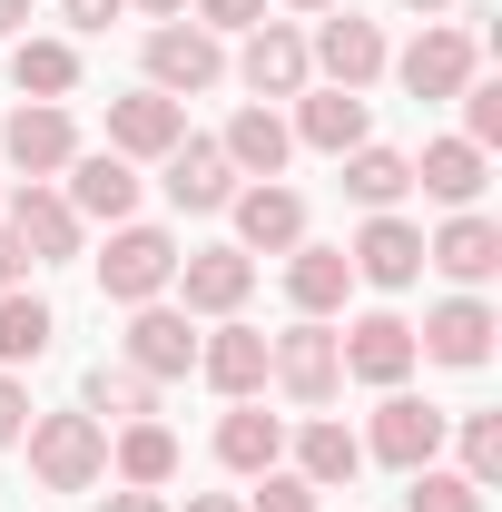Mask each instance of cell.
I'll list each match as a JSON object with an SVG mask.
<instances>
[{
	"instance_id": "obj_13",
	"label": "cell",
	"mask_w": 502,
	"mask_h": 512,
	"mask_svg": "<svg viewBox=\"0 0 502 512\" xmlns=\"http://www.w3.org/2000/svg\"><path fill=\"white\" fill-rule=\"evenodd\" d=\"M256 296V256L247 247H188L178 256V306L188 316H237Z\"/></svg>"
},
{
	"instance_id": "obj_45",
	"label": "cell",
	"mask_w": 502,
	"mask_h": 512,
	"mask_svg": "<svg viewBox=\"0 0 502 512\" xmlns=\"http://www.w3.org/2000/svg\"><path fill=\"white\" fill-rule=\"evenodd\" d=\"M404 10H453V0H404Z\"/></svg>"
},
{
	"instance_id": "obj_42",
	"label": "cell",
	"mask_w": 502,
	"mask_h": 512,
	"mask_svg": "<svg viewBox=\"0 0 502 512\" xmlns=\"http://www.w3.org/2000/svg\"><path fill=\"white\" fill-rule=\"evenodd\" d=\"M178 512H247V503H227V493H188Z\"/></svg>"
},
{
	"instance_id": "obj_15",
	"label": "cell",
	"mask_w": 502,
	"mask_h": 512,
	"mask_svg": "<svg viewBox=\"0 0 502 512\" xmlns=\"http://www.w3.org/2000/svg\"><path fill=\"white\" fill-rule=\"evenodd\" d=\"M493 306H483V296H443L434 316L414 325V355H434V365H463V375H473V365H493Z\"/></svg>"
},
{
	"instance_id": "obj_12",
	"label": "cell",
	"mask_w": 502,
	"mask_h": 512,
	"mask_svg": "<svg viewBox=\"0 0 502 512\" xmlns=\"http://www.w3.org/2000/svg\"><path fill=\"white\" fill-rule=\"evenodd\" d=\"M128 365H138L148 384H168V375H197V325H188V306H168V296L128 306Z\"/></svg>"
},
{
	"instance_id": "obj_8",
	"label": "cell",
	"mask_w": 502,
	"mask_h": 512,
	"mask_svg": "<svg viewBox=\"0 0 502 512\" xmlns=\"http://www.w3.org/2000/svg\"><path fill=\"white\" fill-rule=\"evenodd\" d=\"M0 227L20 237V256H30V266H60V256H79V207H69L50 178H20V188L0 197Z\"/></svg>"
},
{
	"instance_id": "obj_46",
	"label": "cell",
	"mask_w": 502,
	"mask_h": 512,
	"mask_svg": "<svg viewBox=\"0 0 502 512\" xmlns=\"http://www.w3.org/2000/svg\"><path fill=\"white\" fill-rule=\"evenodd\" d=\"M286 10H335V0H286Z\"/></svg>"
},
{
	"instance_id": "obj_38",
	"label": "cell",
	"mask_w": 502,
	"mask_h": 512,
	"mask_svg": "<svg viewBox=\"0 0 502 512\" xmlns=\"http://www.w3.org/2000/svg\"><path fill=\"white\" fill-rule=\"evenodd\" d=\"M30 434V394H20V375L0 365V444H20Z\"/></svg>"
},
{
	"instance_id": "obj_1",
	"label": "cell",
	"mask_w": 502,
	"mask_h": 512,
	"mask_svg": "<svg viewBox=\"0 0 502 512\" xmlns=\"http://www.w3.org/2000/svg\"><path fill=\"white\" fill-rule=\"evenodd\" d=\"M266 384L286 394V404H335L345 394V355H335V325L325 316H296L286 335H266Z\"/></svg>"
},
{
	"instance_id": "obj_18",
	"label": "cell",
	"mask_w": 502,
	"mask_h": 512,
	"mask_svg": "<svg viewBox=\"0 0 502 512\" xmlns=\"http://www.w3.org/2000/svg\"><path fill=\"white\" fill-rule=\"evenodd\" d=\"M178 138H188V99H168V89L109 99V148H119V158H168Z\"/></svg>"
},
{
	"instance_id": "obj_43",
	"label": "cell",
	"mask_w": 502,
	"mask_h": 512,
	"mask_svg": "<svg viewBox=\"0 0 502 512\" xmlns=\"http://www.w3.org/2000/svg\"><path fill=\"white\" fill-rule=\"evenodd\" d=\"M138 10H148V20H188V0H138Z\"/></svg>"
},
{
	"instance_id": "obj_31",
	"label": "cell",
	"mask_w": 502,
	"mask_h": 512,
	"mask_svg": "<svg viewBox=\"0 0 502 512\" xmlns=\"http://www.w3.org/2000/svg\"><path fill=\"white\" fill-rule=\"evenodd\" d=\"M50 335H60L50 296H30V286H10V296H0V365H40V355H50Z\"/></svg>"
},
{
	"instance_id": "obj_29",
	"label": "cell",
	"mask_w": 502,
	"mask_h": 512,
	"mask_svg": "<svg viewBox=\"0 0 502 512\" xmlns=\"http://www.w3.org/2000/svg\"><path fill=\"white\" fill-rule=\"evenodd\" d=\"M335 168H345V197H355V207H394V197L414 188V158H404V148H375V138L345 148Z\"/></svg>"
},
{
	"instance_id": "obj_25",
	"label": "cell",
	"mask_w": 502,
	"mask_h": 512,
	"mask_svg": "<svg viewBox=\"0 0 502 512\" xmlns=\"http://www.w3.org/2000/svg\"><path fill=\"white\" fill-rule=\"evenodd\" d=\"M217 148H227V168H237V178H276V168L296 158V128L276 119L266 99H247V109L227 119V138H217Z\"/></svg>"
},
{
	"instance_id": "obj_10",
	"label": "cell",
	"mask_w": 502,
	"mask_h": 512,
	"mask_svg": "<svg viewBox=\"0 0 502 512\" xmlns=\"http://www.w3.org/2000/svg\"><path fill=\"white\" fill-rule=\"evenodd\" d=\"M60 178H69L60 197L79 207V227H89V217H99V227H128V217H138V158H119V148H79Z\"/></svg>"
},
{
	"instance_id": "obj_40",
	"label": "cell",
	"mask_w": 502,
	"mask_h": 512,
	"mask_svg": "<svg viewBox=\"0 0 502 512\" xmlns=\"http://www.w3.org/2000/svg\"><path fill=\"white\" fill-rule=\"evenodd\" d=\"M99 512H168V503H158V493H128V483H119V493H109Z\"/></svg>"
},
{
	"instance_id": "obj_20",
	"label": "cell",
	"mask_w": 502,
	"mask_h": 512,
	"mask_svg": "<svg viewBox=\"0 0 502 512\" xmlns=\"http://www.w3.org/2000/svg\"><path fill=\"white\" fill-rule=\"evenodd\" d=\"M227 217H237V247H247V256H286L296 237H306V197L276 188V178L237 188V197H227Z\"/></svg>"
},
{
	"instance_id": "obj_26",
	"label": "cell",
	"mask_w": 502,
	"mask_h": 512,
	"mask_svg": "<svg viewBox=\"0 0 502 512\" xmlns=\"http://www.w3.org/2000/svg\"><path fill=\"white\" fill-rule=\"evenodd\" d=\"M345 286H355L345 247H315V237L286 247V306H296V316H335V306H345Z\"/></svg>"
},
{
	"instance_id": "obj_24",
	"label": "cell",
	"mask_w": 502,
	"mask_h": 512,
	"mask_svg": "<svg viewBox=\"0 0 502 512\" xmlns=\"http://www.w3.org/2000/svg\"><path fill=\"white\" fill-rule=\"evenodd\" d=\"M109 473H119L128 493H168V483H178V434H168L158 414L119 424V444H109Z\"/></svg>"
},
{
	"instance_id": "obj_39",
	"label": "cell",
	"mask_w": 502,
	"mask_h": 512,
	"mask_svg": "<svg viewBox=\"0 0 502 512\" xmlns=\"http://www.w3.org/2000/svg\"><path fill=\"white\" fill-rule=\"evenodd\" d=\"M119 10H128V0H60V20H69V30H109Z\"/></svg>"
},
{
	"instance_id": "obj_30",
	"label": "cell",
	"mask_w": 502,
	"mask_h": 512,
	"mask_svg": "<svg viewBox=\"0 0 502 512\" xmlns=\"http://www.w3.org/2000/svg\"><path fill=\"white\" fill-rule=\"evenodd\" d=\"M79 414H99V424H138V414H158V384L138 375V365H89Z\"/></svg>"
},
{
	"instance_id": "obj_33",
	"label": "cell",
	"mask_w": 502,
	"mask_h": 512,
	"mask_svg": "<svg viewBox=\"0 0 502 512\" xmlns=\"http://www.w3.org/2000/svg\"><path fill=\"white\" fill-rule=\"evenodd\" d=\"M404 512H483V483H463V473L424 463V473H404Z\"/></svg>"
},
{
	"instance_id": "obj_21",
	"label": "cell",
	"mask_w": 502,
	"mask_h": 512,
	"mask_svg": "<svg viewBox=\"0 0 502 512\" xmlns=\"http://www.w3.org/2000/svg\"><path fill=\"white\" fill-rule=\"evenodd\" d=\"M197 375L217 384L227 404H247V394H266V335L237 316H217V335H197Z\"/></svg>"
},
{
	"instance_id": "obj_9",
	"label": "cell",
	"mask_w": 502,
	"mask_h": 512,
	"mask_svg": "<svg viewBox=\"0 0 502 512\" xmlns=\"http://www.w3.org/2000/svg\"><path fill=\"white\" fill-rule=\"evenodd\" d=\"M345 266H355L365 286H384V296H404V286L424 276V227H414V217H394V207H375V217L355 227Z\"/></svg>"
},
{
	"instance_id": "obj_35",
	"label": "cell",
	"mask_w": 502,
	"mask_h": 512,
	"mask_svg": "<svg viewBox=\"0 0 502 512\" xmlns=\"http://www.w3.org/2000/svg\"><path fill=\"white\" fill-rule=\"evenodd\" d=\"M463 138L493 158V138H502V89H493V79H473V89H463Z\"/></svg>"
},
{
	"instance_id": "obj_32",
	"label": "cell",
	"mask_w": 502,
	"mask_h": 512,
	"mask_svg": "<svg viewBox=\"0 0 502 512\" xmlns=\"http://www.w3.org/2000/svg\"><path fill=\"white\" fill-rule=\"evenodd\" d=\"M10 79H20V99H69V89H79V50H69V40H20Z\"/></svg>"
},
{
	"instance_id": "obj_17",
	"label": "cell",
	"mask_w": 502,
	"mask_h": 512,
	"mask_svg": "<svg viewBox=\"0 0 502 512\" xmlns=\"http://www.w3.org/2000/svg\"><path fill=\"white\" fill-rule=\"evenodd\" d=\"M473 60H483V50H473V30H443V20H434L404 60H384V69H394L414 99H463V89H473Z\"/></svg>"
},
{
	"instance_id": "obj_5",
	"label": "cell",
	"mask_w": 502,
	"mask_h": 512,
	"mask_svg": "<svg viewBox=\"0 0 502 512\" xmlns=\"http://www.w3.org/2000/svg\"><path fill=\"white\" fill-rule=\"evenodd\" d=\"M138 60H148V89L197 99V89H217V79H227V40H217V30H197V20H158Z\"/></svg>"
},
{
	"instance_id": "obj_11",
	"label": "cell",
	"mask_w": 502,
	"mask_h": 512,
	"mask_svg": "<svg viewBox=\"0 0 502 512\" xmlns=\"http://www.w3.org/2000/svg\"><path fill=\"white\" fill-rule=\"evenodd\" d=\"M424 266H443L463 296H483V286L502 276V227L483 217V207H453L434 237H424Z\"/></svg>"
},
{
	"instance_id": "obj_37",
	"label": "cell",
	"mask_w": 502,
	"mask_h": 512,
	"mask_svg": "<svg viewBox=\"0 0 502 512\" xmlns=\"http://www.w3.org/2000/svg\"><path fill=\"white\" fill-rule=\"evenodd\" d=\"M188 10H197V30H217V40H227V30L247 40L256 20H266V0H188Z\"/></svg>"
},
{
	"instance_id": "obj_7",
	"label": "cell",
	"mask_w": 502,
	"mask_h": 512,
	"mask_svg": "<svg viewBox=\"0 0 502 512\" xmlns=\"http://www.w3.org/2000/svg\"><path fill=\"white\" fill-rule=\"evenodd\" d=\"M0 158H10L20 178H60L69 158H79V119H69V99H20V109L0 119Z\"/></svg>"
},
{
	"instance_id": "obj_22",
	"label": "cell",
	"mask_w": 502,
	"mask_h": 512,
	"mask_svg": "<svg viewBox=\"0 0 502 512\" xmlns=\"http://www.w3.org/2000/svg\"><path fill=\"white\" fill-rule=\"evenodd\" d=\"M296 148H325V158H345V148H365V89H296Z\"/></svg>"
},
{
	"instance_id": "obj_6",
	"label": "cell",
	"mask_w": 502,
	"mask_h": 512,
	"mask_svg": "<svg viewBox=\"0 0 502 512\" xmlns=\"http://www.w3.org/2000/svg\"><path fill=\"white\" fill-rule=\"evenodd\" d=\"M443 434H453V414L394 384V394L375 404V424H365V453H375V463H394V473H424V463L443 453Z\"/></svg>"
},
{
	"instance_id": "obj_23",
	"label": "cell",
	"mask_w": 502,
	"mask_h": 512,
	"mask_svg": "<svg viewBox=\"0 0 502 512\" xmlns=\"http://www.w3.org/2000/svg\"><path fill=\"white\" fill-rule=\"evenodd\" d=\"M217 463H227V473H276V463H286V424H276V414H266V404H227V414H217Z\"/></svg>"
},
{
	"instance_id": "obj_27",
	"label": "cell",
	"mask_w": 502,
	"mask_h": 512,
	"mask_svg": "<svg viewBox=\"0 0 502 512\" xmlns=\"http://www.w3.org/2000/svg\"><path fill=\"white\" fill-rule=\"evenodd\" d=\"M414 188L434 197V207H473V197H483V148H473V138H434V148L414 158Z\"/></svg>"
},
{
	"instance_id": "obj_34",
	"label": "cell",
	"mask_w": 502,
	"mask_h": 512,
	"mask_svg": "<svg viewBox=\"0 0 502 512\" xmlns=\"http://www.w3.org/2000/svg\"><path fill=\"white\" fill-rule=\"evenodd\" d=\"M453 434H463V483L493 493V483H502V414H463Z\"/></svg>"
},
{
	"instance_id": "obj_2",
	"label": "cell",
	"mask_w": 502,
	"mask_h": 512,
	"mask_svg": "<svg viewBox=\"0 0 502 512\" xmlns=\"http://www.w3.org/2000/svg\"><path fill=\"white\" fill-rule=\"evenodd\" d=\"M20 444H30V473H40L50 493H89V483L109 473V424L79 414V404H69V414H40Z\"/></svg>"
},
{
	"instance_id": "obj_3",
	"label": "cell",
	"mask_w": 502,
	"mask_h": 512,
	"mask_svg": "<svg viewBox=\"0 0 502 512\" xmlns=\"http://www.w3.org/2000/svg\"><path fill=\"white\" fill-rule=\"evenodd\" d=\"M178 286V237L168 227H109V256H99V296L109 306H148V296H168Z\"/></svg>"
},
{
	"instance_id": "obj_36",
	"label": "cell",
	"mask_w": 502,
	"mask_h": 512,
	"mask_svg": "<svg viewBox=\"0 0 502 512\" xmlns=\"http://www.w3.org/2000/svg\"><path fill=\"white\" fill-rule=\"evenodd\" d=\"M247 512H315V483H296V473L276 463V473H256V503Z\"/></svg>"
},
{
	"instance_id": "obj_28",
	"label": "cell",
	"mask_w": 502,
	"mask_h": 512,
	"mask_svg": "<svg viewBox=\"0 0 502 512\" xmlns=\"http://www.w3.org/2000/svg\"><path fill=\"white\" fill-rule=\"evenodd\" d=\"M355 473H365V444H355L345 424H325V414H315L306 434H296V483H315V493H345Z\"/></svg>"
},
{
	"instance_id": "obj_19",
	"label": "cell",
	"mask_w": 502,
	"mask_h": 512,
	"mask_svg": "<svg viewBox=\"0 0 502 512\" xmlns=\"http://www.w3.org/2000/svg\"><path fill=\"white\" fill-rule=\"evenodd\" d=\"M158 168H168V178H158L168 207H188V217H217V207L237 197V168H227V148H217V138H178Z\"/></svg>"
},
{
	"instance_id": "obj_14",
	"label": "cell",
	"mask_w": 502,
	"mask_h": 512,
	"mask_svg": "<svg viewBox=\"0 0 502 512\" xmlns=\"http://www.w3.org/2000/svg\"><path fill=\"white\" fill-rule=\"evenodd\" d=\"M335 355H345V375L375 384V394H394V384L424 365V355H414V325H404V316H355L345 335H335Z\"/></svg>"
},
{
	"instance_id": "obj_16",
	"label": "cell",
	"mask_w": 502,
	"mask_h": 512,
	"mask_svg": "<svg viewBox=\"0 0 502 512\" xmlns=\"http://www.w3.org/2000/svg\"><path fill=\"white\" fill-rule=\"evenodd\" d=\"M237 79H247L266 109H276V99H296V89H315V69H306V30H286V20H256L247 50H237Z\"/></svg>"
},
{
	"instance_id": "obj_44",
	"label": "cell",
	"mask_w": 502,
	"mask_h": 512,
	"mask_svg": "<svg viewBox=\"0 0 502 512\" xmlns=\"http://www.w3.org/2000/svg\"><path fill=\"white\" fill-rule=\"evenodd\" d=\"M0 30H30V0H0Z\"/></svg>"
},
{
	"instance_id": "obj_41",
	"label": "cell",
	"mask_w": 502,
	"mask_h": 512,
	"mask_svg": "<svg viewBox=\"0 0 502 512\" xmlns=\"http://www.w3.org/2000/svg\"><path fill=\"white\" fill-rule=\"evenodd\" d=\"M10 286H20V237L0 227V296H10Z\"/></svg>"
},
{
	"instance_id": "obj_4",
	"label": "cell",
	"mask_w": 502,
	"mask_h": 512,
	"mask_svg": "<svg viewBox=\"0 0 502 512\" xmlns=\"http://www.w3.org/2000/svg\"><path fill=\"white\" fill-rule=\"evenodd\" d=\"M384 30L365 10H315V40H306V69H325V89H375L384 79Z\"/></svg>"
}]
</instances>
